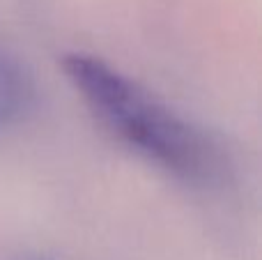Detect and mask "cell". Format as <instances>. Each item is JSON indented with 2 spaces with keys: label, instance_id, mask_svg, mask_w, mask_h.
Wrapping results in <instances>:
<instances>
[{
  "label": "cell",
  "instance_id": "6da1fadb",
  "mask_svg": "<svg viewBox=\"0 0 262 260\" xmlns=\"http://www.w3.org/2000/svg\"><path fill=\"white\" fill-rule=\"evenodd\" d=\"M62 67L99 124L154 168L195 189L230 182L235 161L214 132L182 115L99 55L69 53Z\"/></svg>",
  "mask_w": 262,
  "mask_h": 260
},
{
  "label": "cell",
  "instance_id": "7a4b0ae2",
  "mask_svg": "<svg viewBox=\"0 0 262 260\" xmlns=\"http://www.w3.org/2000/svg\"><path fill=\"white\" fill-rule=\"evenodd\" d=\"M35 81L26 64L0 49V134L26 118L35 104Z\"/></svg>",
  "mask_w": 262,
  "mask_h": 260
}]
</instances>
